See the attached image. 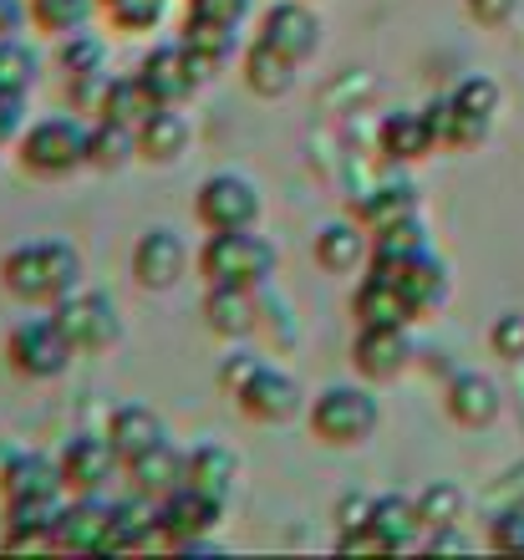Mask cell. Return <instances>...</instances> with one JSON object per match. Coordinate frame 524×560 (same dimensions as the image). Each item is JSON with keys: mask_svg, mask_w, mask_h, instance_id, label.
<instances>
[{"mask_svg": "<svg viewBox=\"0 0 524 560\" xmlns=\"http://www.w3.org/2000/svg\"><path fill=\"white\" fill-rule=\"evenodd\" d=\"M0 285L21 306H57L82 285V255L67 240H31L0 260Z\"/></svg>", "mask_w": 524, "mask_h": 560, "instance_id": "1", "label": "cell"}, {"mask_svg": "<svg viewBox=\"0 0 524 560\" xmlns=\"http://www.w3.org/2000/svg\"><path fill=\"white\" fill-rule=\"evenodd\" d=\"M199 276L209 285H249L260 291L276 276V245L249 230H209V240L199 245Z\"/></svg>", "mask_w": 524, "mask_h": 560, "instance_id": "2", "label": "cell"}, {"mask_svg": "<svg viewBox=\"0 0 524 560\" xmlns=\"http://www.w3.org/2000/svg\"><path fill=\"white\" fill-rule=\"evenodd\" d=\"M311 433H316L326 448H362L382 423L377 398L366 393L362 383H331L326 393L311 398Z\"/></svg>", "mask_w": 524, "mask_h": 560, "instance_id": "3", "label": "cell"}, {"mask_svg": "<svg viewBox=\"0 0 524 560\" xmlns=\"http://www.w3.org/2000/svg\"><path fill=\"white\" fill-rule=\"evenodd\" d=\"M15 159L36 178H72L77 168H88V128L72 118H42L15 138Z\"/></svg>", "mask_w": 524, "mask_h": 560, "instance_id": "4", "label": "cell"}, {"mask_svg": "<svg viewBox=\"0 0 524 560\" xmlns=\"http://www.w3.org/2000/svg\"><path fill=\"white\" fill-rule=\"evenodd\" d=\"M224 520V500L205 494V489H174L168 500H159V530H163V550L178 556H209L214 550V530Z\"/></svg>", "mask_w": 524, "mask_h": 560, "instance_id": "5", "label": "cell"}, {"mask_svg": "<svg viewBox=\"0 0 524 560\" xmlns=\"http://www.w3.org/2000/svg\"><path fill=\"white\" fill-rule=\"evenodd\" d=\"M51 316L77 347V357H103L123 341V316H117V301L107 291H82L77 285L67 301L51 306Z\"/></svg>", "mask_w": 524, "mask_h": 560, "instance_id": "6", "label": "cell"}, {"mask_svg": "<svg viewBox=\"0 0 524 560\" xmlns=\"http://www.w3.org/2000/svg\"><path fill=\"white\" fill-rule=\"evenodd\" d=\"M5 357H11V368L31 383H51L61 372L72 368L77 347L67 341V331L57 326V316H31V322L11 326V337H5Z\"/></svg>", "mask_w": 524, "mask_h": 560, "instance_id": "7", "label": "cell"}, {"mask_svg": "<svg viewBox=\"0 0 524 560\" xmlns=\"http://www.w3.org/2000/svg\"><path fill=\"white\" fill-rule=\"evenodd\" d=\"M260 189L245 174H209L194 194V214L205 230H249L260 224Z\"/></svg>", "mask_w": 524, "mask_h": 560, "instance_id": "8", "label": "cell"}, {"mask_svg": "<svg viewBox=\"0 0 524 560\" xmlns=\"http://www.w3.org/2000/svg\"><path fill=\"white\" fill-rule=\"evenodd\" d=\"M412 331L408 326H357V341H351V368L362 383H393L412 368Z\"/></svg>", "mask_w": 524, "mask_h": 560, "instance_id": "9", "label": "cell"}, {"mask_svg": "<svg viewBox=\"0 0 524 560\" xmlns=\"http://www.w3.org/2000/svg\"><path fill=\"white\" fill-rule=\"evenodd\" d=\"M234 408H240V418H249V423L280 428V423H291V418L306 408V393H301V383H295V377H286L280 368H265V362H260V372L240 387Z\"/></svg>", "mask_w": 524, "mask_h": 560, "instance_id": "10", "label": "cell"}, {"mask_svg": "<svg viewBox=\"0 0 524 560\" xmlns=\"http://www.w3.org/2000/svg\"><path fill=\"white\" fill-rule=\"evenodd\" d=\"M184 270H189V245L168 224H153V230L138 235V245H132V280L143 291H174L184 280Z\"/></svg>", "mask_w": 524, "mask_h": 560, "instance_id": "11", "label": "cell"}, {"mask_svg": "<svg viewBox=\"0 0 524 560\" xmlns=\"http://www.w3.org/2000/svg\"><path fill=\"white\" fill-rule=\"evenodd\" d=\"M255 36L306 67L321 46V21H316V11H311V0H276V5L260 15V31H255Z\"/></svg>", "mask_w": 524, "mask_h": 560, "instance_id": "12", "label": "cell"}, {"mask_svg": "<svg viewBox=\"0 0 524 560\" xmlns=\"http://www.w3.org/2000/svg\"><path fill=\"white\" fill-rule=\"evenodd\" d=\"M107 535H113V504L103 494H72V504H61L57 550H67V556H107Z\"/></svg>", "mask_w": 524, "mask_h": 560, "instance_id": "13", "label": "cell"}, {"mask_svg": "<svg viewBox=\"0 0 524 560\" xmlns=\"http://www.w3.org/2000/svg\"><path fill=\"white\" fill-rule=\"evenodd\" d=\"M117 469H123V458H117L107 428L103 433H77V439L61 448V485L72 489V494H97Z\"/></svg>", "mask_w": 524, "mask_h": 560, "instance_id": "14", "label": "cell"}, {"mask_svg": "<svg viewBox=\"0 0 524 560\" xmlns=\"http://www.w3.org/2000/svg\"><path fill=\"white\" fill-rule=\"evenodd\" d=\"M128 479H132V494H148V500H168L174 489L189 485V448L163 439L159 448H148L128 464Z\"/></svg>", "mask_w": 524, "mask_h": 560, "instance_id": "15", "label": "cell"}, {"mask_svg": "<svg viewBox=\"0 0 524 560\" xmlns=\"http://www.w3.org/2000/svg\"><path fill=\"white\" fill-rule=\"evenodd\" d=\"M205 326L224 341H245L260 326V291H249V285H209Z\"/></svg>", "mask_w": 524, "mask_h": 560, "instance_id": "16", "label": "cell"}, {"mask_svg": "<svg viewBox=\"0 0 524 560\" xmlns=\"http://www.w3.org/2000/svg\"><path fill=\"white\" fill-rule=\"evenodd\" d=\"M377 143L382 153L393 163H418V159H433L438 153V133H433V118L428 107H397L387 113L377 128Z\"/></svg>", "mask_w": 524, "mask_h": 560, "instance_id": "17", "label": "cell"}, {"mask_svg": "<svg viewBox=\"0 0 524 560\" xmlns=\"http://www.w3.org/2000/svg\"><path fill=\"white\" fill-rule=\"evenodd\" d=\"M366 260H372V230H366L357 214H351V220L321 224L316 266L326 270V276H351V270H362Z\"/></svg>", "mask_w": 524, "mask_h": 560, "instance_id": "18", "label": "cell"}, {"mask_svg": "<svg viewBox=\"0 0 524 560\" xmlns=\"http://www.w3.org/2000/svg\"><path fill=\"white\" fill-rule=\"evenodd\" d=\"M351 316H357V326H412L418 306L408 301V291L397 280L366 270V280L351 291Z\"/></svg>", "mask_w": 524, "mask_h": 560, "instance_id": "19", "label": "cell"}, {"mask_svg": "<svg viewBox=\"0 0 524 560\" xmlns=\"http://www.w3.org/2000/svg\"><path fill=\"white\" fill-rule=\"evenodd\" d=\"M499 408H504L499 383L484 377V372H458L449 383V393H443V413L458 428H489L499 418Z\"/></svg>", "mask_w": 524, "mask_h": 560, "instance_id": "20", "label": "cell"}, {"mask_svg": "<svg viewBox=\"0 0 524 560\" xmlns=\"http://www.w3.org/2000/svg\"><path fill=\"white\" fill-rule=\"evenodd\" d=\"M366 270L397 280V285L408 291V301L418 306V316H433V311L449 301V270H443V260H438L433 250L418 255V260H403V266H366Z\"/></svg>", "mask_w": 524, "mask_h": 560, "instance_id": "21", "label": "cell"}, {"mask_svg": "<svg viewBox=\"0 0 524 560\" xmlns=\"http://www.w3.org/2000/svg\"><path fill=\"white\" fill-rule=\"evenodd\" d=\"M107 439H113L117 458H123V469H128L138 454H148V448H159L163 439H168V428H163V418L148 408V402H123V408H113V418H107Z\"/></svg>", "mask_w": 524, "mask_h": 560, "instance_id": "22", "label": "cell"}, {"mask_svg": "<svg viewBox=\"0 0 524 560\" xmlns=\"http://www.w3.org/2000/svg\"><path fill=\"white\" fill-rule=\"evenodd\" d=\"M153 546H163L159 500L132 494V500L113 504V535H107V556H128V550H153Z\"/></svg>", "mask_w": 524, "mask_h": 560, "instance_id": "23", "label": "cell"}, {"mask_svg": "<svg viewBox=\"0 0 524 560\" xmlns=\"http://www.w3.org/2000/svg\"><path fill=\"white\" fill-rule=\"evenodd\" d=\"M138 77L153 88L159 103H184V97L199 92V82H194V72H189V51H184V42L153 46V51L143 57V67H138Z\"/></svg>", "mask_w": 524, "mask_h": 560, "instance_id": "24", "label": "cell"}, {"mask_svg": "<svg viewBox=\"0 0 524 560\" xmlns=\"http://www.w3.org/2000/svg\"><path fill=\"white\" fill-rule=\"evenodd\" d=\"M189 118L178 113V103H163L153 118L138 128V159L143 163H178L184 153H189Z\"/></svg>", "mask_w": 524, "mask_h": 560, "instance_id": "25", "label": "cell"}, {"mask_svg": "<svg viewBox=\"0 0 524 560\" xmlns=\"http://www.w3.org/2000/svg\"><path fill=\"white\" fill-rule=\"evenodd\" d=\"M61 458H46V454H21L11 458V469L0 474V494L5 500H36V494H61Z\"/></svg>", "mask_w": 524, "mask_h": 560, "instance_id": "26", "label": "cell"}, {"mask_svg": "<svg viewBox=\"0 0 524 560\" xmlns=\"http://www.w3.org/2000/svg\"><path fill=\"white\" fill-rule=\"evenodd\" d=\"M412 214H422V194L412 184H403V178L397 184H377V189H366L357 199V220L366 230H387V224L412 220Z\"/></svg>", "mask_w": 524, "mask_h": 560, "instance_id": "27", "label": "cell"}, {"mask_svg": "<svg viewBox=\"0 0 524 560\" xmlns=\"http://www.w3.org/2000/svg\"><path fill=\"white\" fill-rule=\"evenodd\" d=\"M372 530L387 540V550H412L418 546V535L428 530L418 515V500H408V494H382V500H372Z\"/></svg>", "mask_w": 524, "mask_h": 560, "instance_id": "28", "label": "cell"}, {"mask_svg": "<svg viewBox=\"0 0 524 560\" xmlns=\"http://www.w3.org/2000/svg\"><path fill=\"white\" fill-rule=\"evenodd\" d=\"M295 67H301V61H291L286 51H276V46H265L260 36H255V46L245 51V88L255 92V97H286V92L295 88Z\"/></svg>", "mask_w": 524, "mask_h": 560, "instance_id": "29", "label": "cell"}, {"mask_svg": "<svg viewBox=\"0 0 524 560\" xmlns=\"http://www.w3.org/2000/svg\"><path fill=\"white\" fill-rule=\"evenodd\" d=\"M159 107L163 103L153 97V88L132 72V77H113V82H107V97H103V113H97V118H113V122H123V128H143Z\"/></svg>", "mask_w": 524, "mask_h": 560, "instance_id": "30", "label": "cell"}, {"mask_svg": "<svg viewBox=\"0 0 524 560\" xmlns=\"http://www.w3.org/2000/svg\"><path fill=\"white\" fill-rule=\"evenodd\" d=\"M138 159V128H123L113 118H97L88 128V168L97 174H117Z\"/></svg>", "mask_w": 524, "mask_h": 560, "instance_id": "31", "label": "cell"}, {"mask_svg": "<svg viewBox=\"0 0 524 560\" xmlns=\"http://www.w3.org/2000/svg\"><path fill=\"white\" fill-rule=\"evenodd\" d=\"M234 479H240V458L224 443H199L189 448V489H205L214 500H230Z\"/></svg>", "mask_w": 524, "mask_h": 560, "instance_id": "32", "label": "cell"}, {"mask_svg": "<svg viewBox=\"0 0 524 560\" xmlns=\"http://www.w3.org/2000/svg\"><path fill=\"white\" fill-rule=\"evenodd\" d=\"M428 250H433L428 224H422V214H412V220H397L387 230H372V260L366 266H403V260H418Z\"/></svg>", "mask_w": 524, "mask_h": 560, "instance_id": "33", "label": "cell"}, {"mask_svg": "<svg viewBox=\"0 0 524 560\" xmlns=\"http://www.w3.org/2000/svg\"><path fill=\"white\" fill-rule=\"evenodd\" d=\"M418 515L428 530H443V525H458L464 520V489L449 485V479H433V485L418 494Z\"/></svg>", "mask_w": 524, "mask_h": 560, "instance_id": "34", "label": "cell"}, {"mask_svg": "<svg viewBox=\"0 0 524 560\" xmlns=\"http://www.w3.org/2000/svg\"><path fill=\"white\" fill-rule=\"evenodd\" d=\"M31 21L51 36H72L92 21V0H31Z\"/></svg>", "mask_w": 524, "mask_h": 560, "instance_id": "35", "label": "cell"}, {"mask_svg": "<svg viewBox=\"0 0 524 560\" xmlns=\"http://www.w3.org/2000/svg\"><path fill=\"white\" fill-rule=\"evenodd\" d=\"M103 57L107 51L92 31H72V36H61V46H57V67L67 82H72V77H88V72H103Z\"/></svg>", "mask_w": 524, "mask_h": 560, "instance_id": "36", "label": "cell"}, {"mask_svg": "<svg viewBox=\"0 0 524 560\" xmlns=\"http://www.w3.org/2000/svg\"><path fill=\"white\" fill-rule=\"evenodd\" d=\"M449 97H453V107H458V113H468V118H484V122H494L499 103H504V97H499V82H494V77H464V82H458Z\"/></svg>", "mask_w": 524, "mask_h": 560, "instance_id": "37", "label": "cell"}, {"mask_svg": "<svg viewBox=\"0 0 524 560\" xmlns=\"http://www.w3.org/2000/svg\"><path fill=\"white\" fill-rule=\"evenodd\" d=\"M36 82V51H31L21 36L0 42V88L5 92H31Z\"/></svg>", "mask_w": 524, "mask_h": 560, "instance_id": "38", "label": "cell"}, {"mask_svg": "<svg viewBox=\"0 0 524 560\" xmlns=\"http://www.w3.org/2000/svg\"><path fill=\"white\" fill-rule=\"evenodd\" d=\"M178 42L194 46V51H205V57H214V61L234 57V31L214 26V21H194V15H184V36H178Z\"/></svg>", "mask_w": 524, "mask_h": 560, "instance_id": "39", "label": "cell"}, {"mask_svg": "<svg viewBox=\"0 0 524 560\" xmlns=\"http://www.w3.org/2000/svg\"><path fill=\"white\" fill-rule=\"evenodd\" d=\"M163 11H168V0H107V15L117 31H153Z\"/></svg>", "mask_w": 524, "mask_h": 560, "instance_id": "40", "label": "cell"}, {"mask_svg": "<svg viewBox=\"0 0 524 560\" xmlns=\"http://www.w3.org/2000/svg\"><path fill=\"white\" fill-rule=\"evenodd\" d=\"M489 347L504 362H524V311H504L494 326H489Z\"/></svg>", "mask_w": 524, "mask_h": 560, "instance_id": "41", "label": "cell"}, {"mask_svg": "<svg viewBox=\"0 0 524 560\" xmlns=\"http://www.w3.org/2000/svg\"><path fill=\"white\" fill-rule=\"evenodd\" d=\"M489 546L499 556H524V510H499L489 520Z\"/></svg>", "mask_w": 524, "mask_h": 560, "instance_id": "42", "label": "cell"}, {"mask_svg": "<svg viewBox=\"0 0 524 560\" xmlns=\"http://www.w3.org/2000/svg\"><path fill=\"white\" fill-rule=\"evenodd\" d=\"M194 21H214V26L240 31L249 21V0H189Z\"/></svg>", "mask_w": 524, "mask_h": 560, "instance_id": "43", "label": "cell"}, {"mask_svg": "<svg viewBox=\"0 0 524 560\" xmlns=\"http://www.w3.org/2000/svg\"><path fill=\"white\" fill-rule=\"evenodd\" d=\"M255 372H260V357L234 352V357H224V362H219V377H214V383H219V393H224V398H240V387H245Z\"/></svg>", "mask_w": 524, "mask_h": 560, "instance_id": "44", "label": "cell"}, {"mask_svg": "<svg viewBox=\"0 0 524 560\" xmlns=\"http://www.w3.org/2000/svg\"><path fill=\"white\" fill-rule=\"evenodd\" d=\"M336 550H341V556H393V550H387V540L372 530V520H366V525H357V530H336Z\"/></svg>", "mask_w": 524, "mask_h": 560, "instance_id": "45", "label": "cell"}, {"mask_svg": "<svg viewBox=\"0 0 524 560\" xmlns=\"http://www.w3.org/2000/svg\"><path fill=\"white\" fill-rule=\"evenodd\" d=\"M21 133H26V92L0 88V148L15 143Z\"/></svg>", "mask_w": 524, "mask_h": 560, "instance_id": "46", "label": "cell"}, {"mask_svg": "<svg viewBox=\"0 0 524 560\" xmlns=\"http://www.w3.org/2000/svg\"><path fill=\"white\" fill-rule=\"evenodd\" d=\"M107 72H88V77H72V103L77 107H92V113H103V97H107Z\"/></svg>", "mask_w": 524, "mask_h": 560, "instance_id": "47", "label": "cell"}, {"mask_svg": "<svg viewBox=\"0 0 524 560\" xmlns=\"http://www.w3.org/2000/svg\"><path fill=\"white\" fill-rule=\"evenodd\" d=\"M372 520V500L366 494H347V500L336 504V530H357Z\"/></svg>", "mask_w": 524, "mask_h": 560, "instance_id": "48", "label": "cell"}, {"mask_svg": "<svg viewBox=\"0 0 524 560\" xmlns=\"http://www.w3.org/2000/svg\"><path fill=\"white\" fill-rule=\"evenodd\" d=\"M514 5H520V0H468V15H474L479 26H504L514 15Z\"/></svg>", "mask_w": 524, "mask_h": 560, "instance_id": "49", "label": "cell"}, {"mask_svg": "<svg viewBox=\"0 0 524 560\" xmlns=\"http://www.w3.org/2000/svg\"><path fill=\"white\" fill-rule=\"evenodd\" d=\"M422 550H428V556H453V550L464 556V550H468V540H464V530H458V525H443V530H428V540H422Z\"/></svg>", "mask_w": 524, "mask_h": 560, "instance_id": "50", "label": "cell"}, {"mask_svg": "<svg viewBox=\"0 0 524 560\" xmlns=\"http://www.w3.org/2000/svg\"><path fill=\"white\" fill-rule=\"evenodd\" d=\"M26 15H31V5H21V0H0V42H11Z\"/></svg>", "mask_w": 524, "mask_h": 560, "instance_id": "51", "label": "cell"}, {"mask_svg": "<svg viewBox=\"0 0 524 560\" xmlns=\"http://www.w3.org/2000/svg\"><path fill=\"white\" fill-rule=\"evenodd\" d=\"M15 454H21V448H5V443H0V474L11 469V458H15Z\"/></svg>", "mask_w": 524, "mask_h": 560, "instance_id": "52", "label": "cell"}]
</instances>
